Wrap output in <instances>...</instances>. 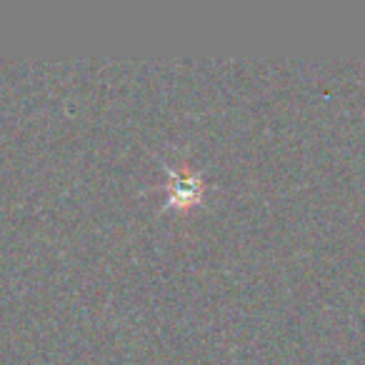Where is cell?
I'll return each instance as SVG.
<instances>
[{
	"label": "cell",
	"instance_id": "6da1fadb",
	"mask_svg": "<svg viewBox=\"0 0 365 365\" xmlns=\"http://www.w3.org/2000/svg\"><path fill=\"white\" fill-rule=\"evenodd\" d=\"M165 165V163H163ZM168 170V185H165V210L168 208H193V205H200L208 193V182L203 180L198 170L182 163L180 168L175 165H165Z\"/></svg>",
	"mask_w": 365,
	"mask_h": 365
}]
</instances>
